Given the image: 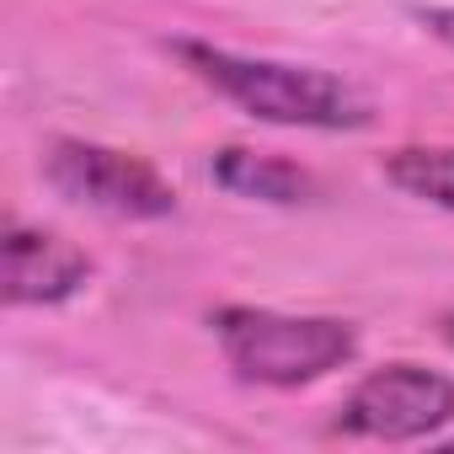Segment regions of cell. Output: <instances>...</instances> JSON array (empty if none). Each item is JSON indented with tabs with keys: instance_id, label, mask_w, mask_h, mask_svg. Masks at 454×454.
Returning <instances> with one entry per match:
<instances>
[{
	"instance_id": "7",
	"label": "cell",
	"mask_w": 454,
	"mask_h": 454,
	"mask_svg": "<svg viewBox=\"0 0 454 454\" xmlns=\"http://www.w3.org/2000/svg\"><path fill=\"white\" fill-rule=\"evenodd\" d=\"M380 171L406 198L454 214V145H401L380 160Z\"/></svg>"
},
{
	"instance_id": "1",
	"label": "cell",
	"mask_w": 454,
	"mask_h": 454,
	"mask_svg": "<svg viewBox=\"0 0 454 454\" xmlns=\"http://www.w3.org/2000/svg\"><path fill=\"white\" fill-rule=\"evenodd\" d=\"M171 54L224 102H236L247 118L278 123V129H310V134H358L374 123V102L321 70V65H289L268 54H236L203 38H176Z\"/></svg>"
},
{
	"instance_id": "3",
	"label": "cell",
	"mask_w": 454,
	"mask_h": 454,
	"mask_svg": "<svg viewBox=\"0 0 454 454\" xmlns=\"http://www.w3.org/2000/svg\"><path fill=\"white\" fill-rule=\"evenodd\" d=\"M43 182L107 219H171L176 187L134 150L97 145V139H54L43 150Z\"/></svg>"
},
{
	"instance_id": "2",
	"label": "cell",
	"mask_w": 454,
	"mask_h": 454,
	"mask_svg": "<svg viewBox=\"0 0 454 454\" xmlns=\"http://www.w3.org/2000/svg\"><path fill=\"white\" fill-rule=\"evenodd\" d=\"M208 332L224 353V364L236 369L247 385L268 390H300L358 353V326L342 316H289L268 305H219L208 316Z\"/></svg>"
},
{
	"instance_id": "4",
	"label": "cell",
	"mask_w": 454,
	"mask_h": 454,
	"mask_svg": "<svg viewBox=\"0 0 454 454\" xmlns=\"http://www.w3.org/2000/svg\"><path fill=\"white\" fill-rule=\"evenodd\" d=\"M449 422H454V374L401 358V364L364 374L342 395L332 433L364 438V443H417V438L443 433Z\"/></svg>"
},
{
	"instance_id": "9",
	"label": "cell",
	"mask_w": 454,
	"mask_h": 454,
	"mask_svg": "<svg viewBox=\"0 0 454 454\" xmlns=\"http://www.w3.org/2000/svg\"><path fill=\"white\" fill-rule=\"evenodd\" d=\"M438 332H443V342H449V348H454V310H449V316H443V321H438Z\"/></svg>"
},
{
	"instance_id": "6",
	"label": "cell",
	"mask_w": 454,
	"mask_h": 454,
	"mask_svg": "<svg viewBox=\"0 0 454 454\" xmlns=\"http://www.w3.org/2000/svg\"><path fill=\"white\" fill-rule=\"evenodd\" d=\"M214 182L236 198H252V203H278V208H294V203H310L321 187L305 166L284 160V155H268V150H247V145H224L214 150L208 160Z\"/></svg>"
},
{
	"instance_id": "5",
	"label": "cell",
	"mask_w": 454,
	"mask_h": 454,
	"mask_svg": "<svg viewBox=\"0 0 454 454\" xmlns=\"http://www.w3.org/2000/svg\"><path fill=\"white\" fill-rule=\"evenodd\" d=\"M91 278V257L38 224H12L6 231V305L27 310V305H59L70 294H81Z\"/></svg>"
},
{
	"instance_id": "8",
	"label": "cell",
	"mask_w": 454,
	"mask_h": 454,
	"mask_svg": "<svg viewBox=\"0 0 454 454\" xmlns=\"http://www.w3.org/2000/svg\"><path fill=\"white\" fill-rule=\"evenodd\" d=\"M411 17H417L438 43H449V49H454V6H411Z\"/></svg>"
}]
</instances>
